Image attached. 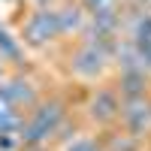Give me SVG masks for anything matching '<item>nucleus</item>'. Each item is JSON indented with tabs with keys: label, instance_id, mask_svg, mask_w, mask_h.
<instances>
[{
	"label": "nucleus",
	"instance_id": "f8f14e48",
	"mask_svg": "<svg viewBox=\"0 0 151 151\" xmlns=\"http://www.w3.org/2000/svg\"><path fill=\"white\" fill-rule=\"evenodd\" d=\"M67 151H103V145L97 139H91V136H73V142L67 145Z\"/></svg>",
	"mask_w": 151,
	"mask_h": 151
},
{
	"label": "nucleus",
	"instance_id": "f257e3e1",
	"mask_svg": "<svg viewBox=\"0 0 151 151\" xmlns=\"http://www.w3.org/2000/svg\"><path fill=\"white\" fill-rule=\"evenodd\" d=\"M64 121H67V106L60 100H55V97L52 100H40L30 109V115L24 118L18 139H21L24 148H40L52 136H58V130L64 127Z\"/></svg>",
	"mask_w": 151,
	"mask_h": 151
},
{
	"label": "nucleus",
	"instance_id": "39448f33",
	"mask_svg": "<svg viewBox=\"0 0 151 151\" xmlns=\"http://www.w3.org/2000/svg\"><path fill=\"white\" fill-rule=\"evenodd\" d=\"M88 121L97 127H115L121 118V94L115 91V85H100L88 97Z\"/></svg>",
	"mask_w": 151,
	"mask_h": 151
},
{
	"label": "nucleus",
	"instance_id": "9d476101",
	"mask_svg": "<svg viewBox=\"0 0 151 151\" xmlns=\"http://www.w3.org/2000/svg\"><path fill=\"white\" fill-rule=\"evenodd\" d=\"M85 6L88 18H100V15H124V0H79Z\"/></svg>",
	"mask_w": 151,
	"mask_h": 151
},
{
	"label": "nucleus",
	"instance_id": "9b49d317",
	"mask_svg": "<svg viewBox=\"0 0 151 151\" xmlns=\"http://www.w3.org/2000/svg\"><path fill=\"white\" fill-rule=\"evenodd\" d=\"M21 52H24L21 40H15L9 30L0 27V60H21Z\"/></svg>",
	"mask_w": 151,
	"mask_h": 151
},
{
	"label": "nucleus",
	"instance_id": "423d86ee",
	"mask_svg": "<svg viewBox=\"0 0 151 151\" xmlns=\"http://www.w3.org/2000/svg\"><path fill=\"white\" fill-rule=\"evenodd\" d=\"M0 94H3L12 106L18 112L21 109H33L40 103V97H36V88L30 79H24V76H12V79H3L0 82Z\"/></svg>",
	"mask_w": 151,
	"mask_h": 151
},
{
	"label": "nucleus",
	"instance_id": "20e7f679",
	"mask_svg": "<svg viewBox=\"0 0 151 151\" xmlns=\"http://www.w3.org/2000/svg\"><path fill=\"white\" fill-rule=\"evenodd\" d=\"M118 127H121V133H127L130 139H136V142L145 139V136L151 133V94L121 100Z\"/></svg>",
	"mask_w": 151,
	"mask_h": 151
},
{
	"label": "nucleus",
	"instance_id": "1a4fd4ad",
	"mask_svg": "<svg viewBox=\"0 0 151 151\" xmlns=\"http://www.w3.org/2000/svg\"><path fill=\"white\" fill-rule=\"evenodd\" d=\"M21 124H24V115L0 94V136H18Z\"/></svg>",
	"mask_w": 151,
	"mask_h": 151
},
{
	"label": "nucleus",
	"instance_id": "ddd939ff",
	"mask_svg": "<svg viewBox=\"0 0 151 151\" xmlns=\"http://www.w3.org/2000/svg\"><path fill=\"white\" fill-rule=\"evenodd\" d=\"M33 3H36V9H45V6H52L55 0H33Z\"/></svg>",
	"mask_w": 151,
	"mask_h": 151
},
{
	"label": "nucleus",
	"instance_id": "7ed1b4c3",
	"mask_svg": "<svg viewBox=\"0 0 151 151\" xmlns=\"http://www.w3.org/2000/svg\"><path fill=\"white\" fill-rule=\"evenodd\" d=\"M60 40V24H58V9H33L21 24V45L27 48H45Z\"/></svg>",
	"mask_w": 151,
	"mask_h": 151
},
{
	"label": "nucleus",
	"instance_id": "0eeeda50",
	"mask_svg": "<svg viewBox=\"0 0 151 151\" xmlns=\"http://www.w3.org/2000/svg\"><path fill=\"white\" fill-rule=\"evenodd\" d=\"M115 91L121 94V100L145 97V94H151V76L145 70H124L115 79Z\"/></svg>",
	"mask_w": 151,
	"mask_h": 151
},
{
	"label": "nucleus",
	"instance_id": "4468645a",
	"mask_svg": "<svg viewBox=\"0 0 151 151\" xmlns=\"http://www.w3.org/2000/svg\"><path fill=\"white\" fill-rule=\"evenodd\" d=\"M136 3H148V0H136Z\"/></svg>",
	"mask_w": 151,
	"mask_h": 151
},
{
	"label": "nucleus",
	"instance_id": "6e6552de",
	"mask_svg": "<svg viewBox=\"0 0 151 151\" xmlns=\"http://www.w3.org/2000/svg\"><path fill=\"white\" fill-rule=\"evenodd\" d=\"M58 24H60V36H70V33H85L88 27V12L79 0H67L64 6L58 9Z\"/></svg>",
	"mask_w": 151,
	"mask_h": 151
},
{
	"label": "nucleus",
	"instance_id": "f03ea898",
	"mask_svg": "<svg viewBox=\"0 0 151 151\" xmlns=\"http://www.w3.org/2000/svg\"><path fill=\"white\" fill-rule=\"evenodd\" d=\"M112 52H115V45L82 40L70 55V73L76 79H85V82L103 79L109 73V67H112Z\"/></svg>",
	"mask_w": 151,
	"mask_h": 151
}]
</instances>
